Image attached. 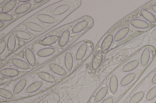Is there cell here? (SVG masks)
<instances>
[{
    "label": "cell",
    "mask_w": 156,
    "mask_h": 103,
    "mask_svg": "<svg viewBox=\"0 0 156 103\" xmlns=\"http://www.w3.org/2000/svg\"><path fill=\"white\" fill-rule=\"evenodd\" d=\"M49 67L51 70L55 73L61 76L65 75L66 72L65 70L61 66L55 63H51Z\"/></svg>",
    "instance_id": "cell-7"
},
{
    "label": "cell",
    "mask_w": 156,
    "mask_h": 103,
    "mask_svg": "<svg viewBox=\"0 0 156 103\" xmlns=\"http://www.w3.org/2000/svg\"><path fill=\"white\" fill-rule=\"evenodd\" d=\"M88 24V22L86 20L80 21L73 26L72 29V32L74 33H80L86 28Z\"/></svg>",
    "instance_id": "cell-4"
},
{
    "label": "cell",
    "mask_w": 156,
    "mask_h": 103,
    "mask_svg": "<svg viewBox=\"0 0 156 103\" xmlns=\"http://www.w3.org/2000/svg\"><path fill=\"white\" fill-rule=\"evenodd\" d=\"M103 58V55L100 52L96 53L93 60L92 66L93 69L96 70L100 66Z\"/></svg>",
    "instance_id": "cell-5"
},
{
    "label": "cell",
    "mask_w": 156,
    "mask_h": 103,
    "mask_svg": "<svg viewBox=\"0 0 156 103\" xmlns=\"http://www.w3.org/2000/svg\"><path fill=\"white\" fill-rule=\"evenodd\" d=\"M4 26L3 23L1 21H0V28H1Z\"/></svg>",
    "instance_id": "cell-39"
},
{
    "label": "cell",
    "mask_w": 156,
    "mask_h": 103,
    "mask_svg": "<svg viewBox=\"0 0 156 103\" xmlns=\"http://www.w3.org/2000/svg\"><path fill=\"white\" fill-rule=\"evenodd\" d=\"M69 8L70 6L67 4L60 5L54 10L53 14L55 15H58L62 14L67 11Z\"/></svg>",
    "instance_id": "cell-20"
},
{
    "label": "cell",
    "mask_w": 156,
    "mask_h": 103,
    "mask_svg": "<svg viewBox=\"0 0 156 103\" xmlns=\"http://www.w3.org/2000/svg\"><path fill=\"white\" fill-rule=\"evenodd\" d=\"M87 46L86 43L81 44L79 48L76 55V58L77 60H80L85 56L87 50Z\"/></svg>",
    "instance_id": "cell-10"
},
{
    "label": "cell",
    "mask_w": 156,
    "mask_h": 103,
    "mask_svg": "<svg viewBox=\"0 0 156 103\" xmlns=\"http://www.w3.org/2000/svg\"><path fill=\"white\" fill-rule=\"evenodd\" d=\"M13 64L16 67L23 69L27 70L30 67L29 65L25 61L18 59H13L12 60Z\"/></svg>",
    "instance_id": "cell-6"
},
{
    "label": "cell",
    "mask_w": 156,
    "mask_h": 103,
    "mask_svg": "<svg viewBox=\"0 0 156 103\" xmlns=\"http://www.w3.org/2000/svg\"><path fill=\"white\" fill-rule=\"evenodd\" d=\"M25 25L29 29L34 31L41 32L43 30V27L41 26L34 22H27Z\"/></svg>",
    "instance_id": "cell-27"
},
{
    "label": "cell",
    "mask_w": 156,
    "mask_h": 103,
    "mask_svg": "<svg viewBox=\"0 0 156 103\" xmlns=\"http://www.w3.org/2000/svg\"><path fill=\"white\" fill-rule=\"evenodd\" d=\"M42 1V0H35V2L37 3H39L40 2H41Z\"/></svg>",
    "instance_id": "cell-40"
},
{
    "label": "cell",
    "mask_w": 156,
    "mask_h": 103,
    "mask_svg": "<svg viewBox=\"0 0 156 103\" xmlns=\"http://www.w3.org/2000/svg\"><path fill=\"white\" fill-rule=\"evenodd\" d=\"M108 91L107 87H104L101 89L98 92L95 98V101L98 102L103 99L106 95Z\"/></svg>",
    "instance_id": "cell-28"
},
{
    "label": "cell",
    "mask_w": 156,
    "mask_h": 103,
    "mask_svg": "<svg viewBox=\"0 0 156 103\" xmlns=\"http://www.w3.org/2000/svg\"><path fill=\"white\" fill-rule=\"evenodd\" d=\"M152 82L153 84H156V73L152 79Z\"/></svg>",
    "instance_id": "cell-37"
},
{
    "label": "cell",
    "mask_w": 156,
    "mask_h": 103,
    "mask_svg": "<svg viewBox=\"0 0 156 103\" xmlns=\"http://www.w3.org/2000/svg\"><path fill=\"white\" fill-rule=\"evenodd\" d=\"M136 74L134 73H131L127 75L122 80L120 85L122 86L127 85L133 80Z\"/></svg>",
    "instance_id": "cell-21"
},
{
    "label": "cell",
    "mask_w": 156,
    "mask_h": 103,
    "mask_svg": "<svg viewBox=\"0 0 156 103\" xmlns=\"http://www.w3.org/2000/svg\"><path fill=\"white\" fill-rule=\"evenodd\" d=\"M113 40V36L112 34L107 35L101 43V50L105 52L108 50L112 45Z\"/></svg>",
    "instance_id": "cell-1"
},
{
    "label": "cell",
    "mask_w": 156,
    "mask_h": 103,
    "mask_svg": "<svg viewBox=\"0 0 156 103\" xmlns=\"http://www.w3.org/2000/svg\"><path fill=\"white\" fill-rule=\"evenodd\" d=\"M12 19V16L10 14L3 12L0 13V20L1 21H11Z\"/></svg>",
    "instance_id": "cell-34"
},
{
    "label": "cell",
    "mask_w": 156,
    "mask_h": 103,
    "mask_svg": "<svg viewBox=\"0 0 156 103\" xmlns=\"http://www.w3.org/2000/svg\"><path fill=\"white\" fill-rule=\"evenodd\" d=\"M144 93L143 92H140L134 95L130 99L129 103H137L143 98Z\"/></svg>",
    "instance_id": "cell-31"
},
{
    "label": "cell",
    "mask_w": 156,
    "mask_h": 103,
    "mask_svg": "<svg viewBox=\"0 0 156 103\" xmlns=\"http://www.w3.org/2000/svg\"><path fill=\"white\" fill-rule=\"evenodd\" d=\"M65 64L66 68L69 70L72 69L73 66V60L72 56L69 52L67 53L65 58Z\"/></svg>",
    "instance_id": "cell-22"
},
{
    "label": "cell",
    "mask_w": 156,
    "mask_h": 103,
    "mask_svg": "<svg viewBox=\"0 0 156 103\" xmlns=\"http://www.w3.org/2000/svg\"><path fill=\"white\" fill-rule=\"evenodd\" d=\"M129 29L128 27H125L119 30L116 32L113 37V40L115 42L122 40L128 34Z\"/></svg>",
    "instance_id": "cell-2"
},
{
    "label": "cell",
    "mask_w": 156,
    "mask_h": 103,
    "mask_svg": "<svg viewBox=\"0 0 156 103\" xmlns=\"http://www.w3.org/2000/svg\"><path fill=\"white\" fill-rule=\"evenodd\" d=\"M16 3L17 1L16 0H11L7 2L2 8V12L7 13L10 11L15 6Z\"/></svg>",
    "instance_id": "cell-23"
},
{
    "label": "cell",
    "mask_w": 156,
    "mask_h": 103,
    "mask_svg": "<svg viewBox=\"0 0 156 103\" xmlns=\"http://www.w3.org/2000/svg\"><path fill=\"white\" fill-rule=\"evenodd\" d=\"M16 39L14 35L12 34L9 37L7 41V48L8 51L12 52L13 51L16 45Z\"/></svg>",
    "instance_id": "cell-29"
},
{
    "label": "cell",
    "mask_w": 156,
    "mask_h": 103,
    "mask_svg": "<svg viewBox=\"0 0 156 103\" xmlns=\"http://www.w3.org/2000/svg\"><path fill=\"white\" fill-rule=\"evenodd\" d=\"M118 82L116 77L113 75L110 78L109 82V87L111 92L115 93L118 88Z\"/></svg>",
    "instance_id": "cell-25"
},
{
    "label": "cell",
    "mask_w": 156,
    "mask_h": 103,
    "mask_svg": "<svg viewBox=\"0 0 156 103\" xmlns=\"http://www.w3.org/2000/svg\"><path fill=\"white\" fill-rule=\"evenodd\" d=\"M156 96V86L152 88L148 92L146 99L147 100H151Z\"/></svg>",
    "instance_id": "cell-33"
},
{
    "label": "cell",
    "mask_w": 156,
    "mask_h": 103,
    "mask_svg": "<svg viewBox=\"0 0 156 103\" xmlns=\"http://www.w3.org/2000/svg\"><path fill=\"white\" fill-rule=\"evenodd\" d=\"M6 46V43L3 41L0 43V54H1L4 51Z\"/></svg>",
    "instance_id": "cell-35"
},
{
    "label": "cell",
    "mask_w": 156,
    "mask_h": 103,
    "mask_svg": "<svg viewBox=\"0 0 156 103\" xmlns=\"http://www.w3.org/2000/svg\"><path fill=\"white\" fill-rule=\"evenodd\" d=\"M42 84V83L41 81H37L34 82L27 87L26 91L28 93L35 92L40 88Z\"/></svg>",
    "instance_id": "cell-24"
},
{
    "label": "cell",
    "mask_w": 156,
    "mask_h": 103,
    "mask_svg": "<svg viewBox=\"0 0 156 103\" xmlns=\"http://www.w3.org/2000/svg\"><path fill=\"white\" fill-rule=\"evenodd\" d=\"M21 2H25L30 1L29 0H19Z\"/></svg>",
    "instance_id": "cell-41"
},
{
    "label": "cell",
    "mask_w": 156,
    "mask_h": 103,
    "mask_svg": "<svg viewBox=\"0 0 156 103\" xmlns=\"http://www.w3.org/2000/svg\"><path fill=\"white\" fill-rule=\"evenodd\" d=\"M37 17L40 21L46 23L52 24L55 21V19L53 17L46 14H39Z\"/></svg>",
    "instance_id": "cell-13"
},
{
    "label": "cell",
    "mask_w": 156,
    "mask_h": 103,
    "mask_svg": "<svg viewBox=\"0 0 156 103\" xmlns=\"http://www.w3.org/2000/svg\"><path fill=\"white\" fill-rule=\"evenodd\" d=\"M1 74L7 77H14L17 76L19 73L18 70L12 68H6L1 71Z\"/></svg>",
    "instance_id": "cell-18"
},
{
    "label": "cell",
    "mask_w": 156,
    "mask_h": 103,
    "mask_svg": "<svg viewBox=\"0 0 156 103\" xmlns=\"http://www.w3.org/2000/svg\"><path fill=\"white\" fill-rule=\"evenodd\" d=\"M42 103H48V100H44Z\"/></svg>",
    "instance_id": "cell-42"
},
{
    "label": "cell",
    "mask_w": 156,
    "mask_h": 103,
    "mask_svg": "<svg viewBox=\"0 0 156 103\" xmlns=\"http://www.w3.org/2000/svg\"><path fill=\"white\" fill-rule=\"evenodd\" d=\"M153 10L156 13V5H153L151 6Z\"/></svg>",
    "instance_id": "cell-38"
},
{
    "label": "cell",
    "mask_w": 156,
    "mask_h": 103,
    "mask_svg": "<svg viewBox=\"0 0 156 103\" xmlns=\"http://www.w3.org/2000/svg\"><path fill=\"white\" fill-rule=\"evenodd\" d=\"M70 35V32L68 30H66L63 31L59 40V45L60 46L63 47L67 44L69 40Z\"/></svg>",
    "instance_id": "cell-9"
},
{
    "label": "cell",
    "mask_w": 156,
    "mask_h": 103,
    "mask_svg": "<svg viewBox=\"0 0 156 103\" xmlns=\"http://www.w3.org/2000/svg\"><path fill=\"white\" fill-rule=\"evenodd\" d=\"M139 62L137 60L131 61L127 63L123 67L122 70L124 72H128L133 70L138 66Z\"/></svg>",
    "instance_id": "cell-17"
},
{
    "label": "cell",
    "mask_w": 156,
    "mask_h": 103,
    "mask_svg": "<svg viewBox=\"0 0 156 103\" xmlns=\"http://www.w3.org/2000/svg\"><path fill=\"white\" fill-rule=\"evenodd\" d=\"M31 4L30 2H26L19 5L16 9L15 12L17 14H23L28 11L31 7Z\"/></svg>",
    "instance_id": "cell-16"
},
{
    "label": "cell",
    "mask_w": 156,
    "mask_h": 103,
    "mask_svg": "<svg viewBox=\"0 0 156 103\" xmlns=\"http://www.w3.org/2000/svg\"><path fill=\"white\" fill-rule=\"evenodd\" d=\"M59 37L57 35H51L47 37L41 41V44L44 46L49 45L56 42Z\"/></svg>",
    "instance_id": "cell-14"
},
{
    "label": "cell",
    "mask_w": 156,
    "mask_h": 103,
    "mask_svg": "<svg viewBox=\"0 0 156 103\" xmlns=\"http://www.w3.org/2000/svg\"><path fill=\"white\" fill-rule=\"evenodd\" d=\"M38 76L42 79L48 82H54L55 79L51 74L44 72H40L38 73Z\"/></svg>",
    "instance_id": "cell-12"
},
{
    "label": "cell",
    "mask_w": 156,
    "mask_h": 103,
    "mask_svg": "<svg viewBox=\"0 0 156 103\" xmlns=\"http://www.w3.org/2000/svg\"><path fill=\"white\" fill-rule=\"evenodd\" d=\"M140 13L143 17L147 21L152 23H155L156 19L154 16L149 11L144 9L140 10Z\"/></svg>",
    "instance_id": "cell-11"
},
{
    "label": "cell",
    "mask_w": 156,
    "mask_h": 103,
    "mask_svg": "<svg viewBox=\"0 0 156 103\" xmlns=\"http://www.w3.org/2000/svg\"><path fill=\"white\" fill-rule=\"evenodd\" d=\"M26 82L25 79H22L14 87L13 93L14 94H17L20 92L25 86Z\"/></svg>",
    "instance_id": "cell-19"
},
{
    "label": "cell",
    "mask_w": 156,
    "mask_h": 103,
    "mask_svg": "<svg viewBox=\"0 0 156 103\" xmlns=\"http://www.w3.org/2000/svg\"><path fill=\"white\" fill-rule=\"evenodd\" d=\"M0 95L4 98L11 99L13 97L12 94L8 90L3 88H0Z\"/></svg>",
    "instance_id": "cell-32"
},
{
    "label": "cell",
    "mask_w": 156,
    "mask_h": 103,
    "mask_svg": "<svg viewBox=\"0 0 156 103\" xmlns=\"http://www.w3.org/2000/svg\"><path fill=\"white\" fill-rule=\"evenodd\" d=\"M150 57V53L147 48L145 49L141 55L140 61L141 64L144 66L148 63Z\"/></svg>",
    "instance_id": "cell-26"
},
{
    "label": "cell",
    "mask_w": 156,
    "mask_h": 103,
    "mask_svg": "<svg viewBox=\"0 0 156 103\" xmlns=\"http://www.w3.org/2000/svg\"><path fill=\"white\" fill-rule=\"evenodd\" d=\"M113 98H109L105 99L101 103H113Z\"/></svg>",
    "instance_id": "cell-36"
},
{
    "label": "cell",
    "mask_w": 156,
    "mask_h": 103,
    "mask_svg": "<svg viewBox=\"0 0 156 103\" xmlns=\"http://www.w3.org/2000/svg\"><path fill=\"white\" fill-rule=\"evenodd\" d=\"M13 34L17 37L23 40H29L31 39V35L28 33L21 31H16L13 32Z\"/></svg>",
    "instance_id": "cell-30"
},
{
    "label": "cell",
    "mask_w": 156,
    "mask_h": 103,
    "mask_svg": "<svg viewBox=\"0 0 156 103\" xmlns=\"http://www.w3.org/2000/svg\"><path fill=\"white\" fill-rule=\"evenodd\" d=\"M55 52V50L53 48H45L39 50L37 52V54L39 56L44 57L52 55Z\"/></svg>",
    "instance_id": "cell-15"
},
{
    "label": "cell",
    "mask_w": 156,
    "mask_h": 103,
    "mask_svg": "<svg viewBox=\"0 0 156 103\" xmlns=\"http://www.w3.org/2000/svg\"><path fill=\"white\" fill-rule=\"evenodd\" d=\"M26 58L29 64L34 66L36 63L35 56L32 51L29 48H27L25 51Z\"/></svg>",
    "instance_id": "cell-8"
},
{
    "label": "cell",
    "mask_w": 156,
    "mask_h": 103,
    "mask_svg": "<svg viewBox=\"0 0 156 103\" xmlns=\"http://www.w3.org/2000/svg\"><path fill=\"white\" fill-rule=\"evenodd\" d=\"M130 23L133 26L140 29H146L149 27L147 22L141 19H132L130 21Z\"/></svg>",
    "instance_id": "cell-3"
}]
</instances>
